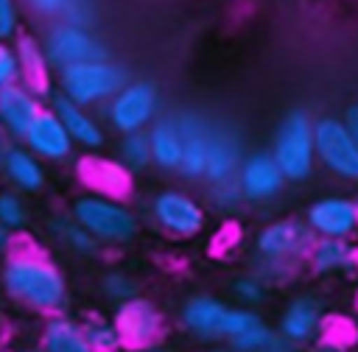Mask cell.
Wrapping results in <instances>:
<instances>
[{
  "label": "cell",
  "instance_id": "obj_1",
  "mask_svg": "<svg viewBox=\"0 0 358 352\" xmlns=\"http://www.w3.org/2000/svg\"><path fill=\"white\" fill-rule=\"evenodd\" d=\"M0 293L20 310L53 316L67 305L70 285L64 271L45 251L14 246L0 263Z\"/></svg>",
  "mask_w": 358,
  "mask_h": 352
},
{
  "label": "cell",
  "instance_id": "obj_2",
  "mask_svg": "<svg viewBox=\"0 0 358 352\" xmlns=\"http://www.w3.org/2000/svg\"><path fill=\"white\" fill-rule=\"evenodd\" d=\"M70 215L101 246H109V249L129 246L140 235V215L126 201L109 193H98V190L78 193L70 204Z\"/></svg>",
  "mask_w": 358,
  "mask_h": 352
},
{
  "label": "cell",
  "instance_id": "obj_3",
  "mask_svg": "<svg viewBox=\"0 0 358 352\" xmlns=\"http://www.w3.org/2000/svg\"><path fill=\"white\" fill-rule=\"evenodd\" d=\"M313 123L305 109H291L280 117L271 140V156L280 165L285 182H305L316 170V137Z\"/></svg>",
  "mask_w": 358,
  "mask_h": 352
},
{
  "label": "cell",
  "instance_id": "obj_4",
  "mask_svg": "<svg viewBox=\"0 0 358 352\" xmlns=\"http://www.w3.org/2000/svg\"><path fill=\"white\" fill-rule=\"evenodd\" d=\"M126 84H129L126 70L112 59H92L56 73V89L73 103L87 109L98 103H109Z\"/></svg>",
  "mask_w": 358,
  "mask_h": 352
},
{
  "label": "cell",
  "instance_id": "obj_5",
  "mask_svg": "<svg viewBox=\"0 0 358 352\" xmlns=\"http://www.w3.org/2000/svg\"><path fill=\"white\" fill-rule=\"evenodd\" d=\"M316 137V162L341 182L358 184V142L350 134L344 117L322 115L313 123Z\"/></svg>",
  "mask_w": 358,
  "mask_h": 352
},
{
  "label": "cell",
  "instance_id": "obj_6",
  "mask_svg": "<svg viewBox=\"0 0 358 352\" xmlns=\"http://www.w3.org/2000/svg\"><path fill=\"white\" fill-rule=\"evenodd\" d=\"M313 232L302 218H277L257 229L255 235V254L260 263H282V265H302L313 246Z\"/></svg>",
  "mask_w": 358,
  "mask_h": 352
},
{
  "label": "cell",
  "instance_id": "obj_7",
  "mask_svg": "<svg viewBox=\"0 0 358 352\" xmlns=\"http://www.w3.org/2000/svg\"><path fill=\"white\" fill-rule=\"evenodd\" d=\"M157 112H159L157 87L145 78H134L106 103V123L117 137L137 134V131H148V126L159 117Z\"/></svg>",
  "mask_w": 358,
  "mask_h": 352
},
{
  "label": "cell",
  "instance_id": "obj_8",
  "mask_svg": "<svg viewBox=\"0 0 358 352\" xmlns=\"http://www.w3.org/2000/svg\"><path fill=\"white\" fill-rule=\"evenodd\" d=\"M42 50H45V56H48V61L56 73L64 70V67L81 64V61L106 59V50L101 45V39L87 25L67 22V20H56L45 28Z\"/></svg>",
  "mask_w": 358,
  "mask_h": 352
},
{
  "label": "cell",
  "instance_id": "obj_9",
  "mask_svg": "<svg viewBox=\"0 0 358 352\" xmlns=\"http://www.w3.org/2000/svg\"><path fill=\"white\" fill-rule=\"evenodd\" d=\"M148 212H151V221L157 223V229L171 237H196L207 226L204 204L179 187H165V190L154 193Z\"/></svg>",
  "mask_w": 358,
  "mask_h": 352
},
{
  "label": "cell",
  "instance_id": "obj_10",
  "mask_svg": "<svg viewBox=\"0 0 358 352\" xmlns=\"http://www.w3.org/2000/svg\"><path fill=\"white\" fill-rule=\"evenodd\" d=\"M112 321H115V327H117V332L123 338V346L126 349H137V352L157 346V341H159V335L165 330L162 310L151 299H145L143 293L129 299V302H123V305H117L115 313H112Z\"/></svg>",
  "mask_w": 358,
  "mask_h": 352
},
{
  "label": "cell",
  "instance_id": "obj_11",
  "mask_svg": "<svg viewBox=\"0 0 358 352\" xmlns=\"http://www.w3.org/2000/svg\"><path fill=\"white\" fill-rule=\"evenodd\" d=\"M302 221L313 237H338L352 240L358 235V198L352 196H319L305 207Z\"/></svg>",
  "mask_w": 358,
  "mask_h": 352
},
{
  "label": "cell",
  "instance_id": "obj_12",
  "mask_svg": "<svg viewBox=\"0 0 358 352\" xmlns=\"http://www.w3.org/2000/svg\"><path fill=\"white\" fill-rule=\"evenodd\" d=\"M229 316H232V305H227L213 293H193L179 307L182 330L199 341H213V344H227Z\"/></svg>",
  "mask_w": 358,
  "mask_h": 352
},
{
  "label": "cell",
  "instance_id": "obj_13",
  "mask_svg": "<svg viewBox=\"0 0 358 352\" xmlns=\"http://www.w3.org/2000/svg\"><path fill=\"white\" fill-rule=\"evenodd\" d=\"M235 182H238V190H241L246 204L274 201L277 196H282V190L288 184L282 170H280V165L274 162L271 151H252V154H246Z\"/></svg>",
  "mask_w": 358,
  "mask_h": 352
},
{
  "label": "cell",
  "instance_id": "obj_14",
  "mask_svg": "<svg viewBox=\"0 0 358 352\" xmlns=\"http://www.w3.org/2000/svg\"><path fill=\"white\" fill-rule=\"evenodd\" d=\"M324 324V305L316 293H296L285 302V307L277 316L274 330L288 338L291 344H313Z\"/></svg>",
  "mask_w": 358,
  "mask_h": 352
},
{
  "label": "cell",
  "instance_id": "obj_15",
  "mask_svg": "<svg viewBox=\"0 0 358 352\" xmlns=\"http://www.w3.org/2000/svg\"><path fill=\"white\" fill-rule=\"evenodd\" d=\"M42 109H45L42 95L36 89H31L28 84H22V81L0 89V129L14 142L25 140V134L31 131V126L36 123Z\"/></svg>",
  "mask_w": 358,
  "mask_h": 352
},
{
  "label": "cell",
  "instance_id": "obj_16",
  "mask_svg": "<svg viewBox=\"0 0 358 352\" xmlns=\"http://www.w3.org/2000/svg\"><path fill=\"white\" fill-rule=\"evenodd\" d=\"M48 98H50V109H53V112L59 115V120L64 123V129H67V134L73 137L76 148H81V151H101V148L106 145V129H103V123H101L87 106L73 103V101L64 98L56 87L48 92Z\"/></svg>",
  "mask_w": 358,
  "mask_h": 352
},
{
  "label": "cell",
  "instance_id": "obj_17",
  "mask_svg": "<svg viewBox=\"0 0 358 352\" xmlns=\"http://www.w3.org/2000/svg\"><path fill=\"white\" fill-rule=\"evenodd\" d=\"M176 120L182 129V168H179V173L190 182H204L213 123L204 115L190 112V109L176 112Z\"/></svg>",
  "mask_w": 358,
  "mask_h": 352
},
{
  "label": "cell",
  "instance_id": "obj_18",
  "mask_svg": "<svg viewBox=\"0 0 358 352\" xmlns=\"http://www.w3.org/2000/svg\"><path fill=\"white\" fill-rule=\"evenodd\" d=\"M22 145L31 154H36L42 162H67L76 154L73 137L67 134L64 123L59 120V115L50 106L42 109V115L36 117V123L31 126V131L25 134Z\"/></svg>",
  "mask_w": 358,
  "mask_h": 352
},
{
  "label": "cell",
  "instance_id": "obj_19",
  "mask_svg": "<svg viewBox=\"0 0 358 352\" xmlns=\"http://www.w3.org/2000/svg\"><path fill=\"white\" fill-rule=\"evenodd\" d=\"M241 162H243L241 137H238L229 126H224V123H213L204 182H207V184H224V182H232V179L238 176V170H241Z\"/></svg>",
  "mask_w": 358,
  "mask_h": 352
},
{
  "label": "cell",
  "instance_id": "obj_20",
  "mask_svg": "<svg viewBox=\"0 0 358 352\" xmlns=\"http://www.w3.org/2000/svg\"><path fill=\"white\" fill-rule=\"evenodd\" d=\"M0 173H3L6 187L20 190L22 196H36V193H42L45 184H48L45 162H42L36 154H31L22 142H17V145L8 151L6 162L0 165Z\"/></svg>",
  "mask_w": 358,
  "mask_h": 352
},
{
  "label": "cell",
  "instance_id": "obj_21",
  "mask_svg": "<svg viewBox=\"0 0 358 352\" xmlns=\"http://www.w3.org/2000/svg\"><path fill=\"white\" fill-rule=\"evenodd\" d=\"M308 268L316 277H333V274H352L358 268V246L352 240L338 237H316L308 251Z\"/></svg>",
  "mask_w": 358,
  "mask_h": 352
},
{
  "label": "cell",
  "instance_id": "obj_22",
  "mask_svg": "<svg viewBox=\"0 0 358 352\" xmlns=\"http://www.w3.org/2000/svg\"><path fill=\"white\" fill-rule=\"evenodd\" d=\"M148 142L154 168L162 173H179L182 168V129L176 115H162L148 126Z\"/></svg>",
  "mask_w": 358,
  "mask_h": 352
},
{
  "label": "cell",
  "instance_id": "obj_23",
  "mask_svg": "<svg viewBox=\"0 0 358 352\" xmlns=\"http://www.w3.org/2000/svg\"><path fill=\"white\" fill-rule=\"evenodd\" d=\"M39 346L42 352H92L81 330V321L67 313H53L45 318L39 332Z\"/></svg>",
  "mask_w": 358,
  "mask_h": 352
},
{
  "label": "cell",
  "instance_id": "obj_24",
  "mask_svg": "<svg viewBox=\"0 0 358 352\" xmlns=\"http://www.w3.org/2000/svg\"><path fill=\"white\" fill-rule=\"evenodd\" d=\"M17 59H20V75H22V84H28L31 89H36L39 95L42 92H50V61L42 50V39H34L31 34H22L17 42Z\"/></svg>",
  "mask_w": 358,
  "mask_h": 352
},
{
  "label": "cell",
  "instance_id": "obj_25",
  "mask_svg": "<svg viewBox=\"0 0 358 352\" xmlns=\"http://www.w3.org/2000/svg\"><path fill=\"white\" fill-rule=\"evenodd\" d=\"M48 232L53 235V240H56L62 249H67L70 254H76V257H81V260H95V257L101 254V249H103L81 223L73 221L70 212H67V215H53V218L48 221Z\"/></svg>",
  "mask_w": 358,
  "mask_h": 352
},
{
  "label": "cell",
  "instance_id": "obj_26",
  "mask_svg": "<svg viewBox=\"0 0 358 352\" xmlns=\"http://www.w3.org/2000/svg\"><path fill=\"white\" fill-rule=\"evenodd\" d=\"M115 159L126 173H143L154 165L151 156V142H148V131H137V134H123L117 137L115 145Z\"/></svg>",
  "mask_w": 358,
  "mask_h": 352
},
{
  "label": "cell",
  "instance_id": "obj_27",
  "mask_svg": "<svg viewBox=\"0 0 358 352\" xmlns=\"http://www.w3.org/2000/svg\"><path fill=\"white\" fill-rule=\"evenodd\" d=\"M78 321H81V330H84L92 352H120L123 349V338L112 318H106L101 313H87Z\"/></svg>",
  "mask_w": 358,
  "mask_h": 352
},
{
  "label": "cell",
  "instance_id": "obj_28",
  "mask_svg": "<svg viewBox=\"0 0 358 352\" xmlns=\"http://www.w3.org/2000/svg\"><path fill=\"white\" fill-rule=\"evenodd\" d=\"M28 8L45 20H67V22H78V25H87L92 20V11H90V3L87 0H25Z\"/></svg>",
  "mask_w": 358,
  "mask_h": 352
},
{
  "label": "cell",
  "instance_id": "obj_29",
  "mask_svg": "<svg viewBox=\"0 0 358 352\" xmlns=\"http://www.w3.org/2000/svg\"><path fill=\"white\" fill-rule=\"evenodd\" d=\"M98 291H101V296H103L106 302H112V305L117 307V305H123V302L140 296V282H137V277H134L131 271H126V268H106V271L101 274V279H98Z\"/></svg>",
  "mask_w": 358,
  "mask_h": 352
},
{
  "label": "cell",
  "instance_id": "obj_30",
  "mask_svg": "<svg viewBox=\"0 0 358 352\" xmlns=\"http://www.w3.org/2000/svg\"><path fill=\"white\" fill-rule=\"evenodd\" d=\"M0 221L11 235H22L31 223V207L20 190L3 187L0 190Z\"/></svg>",
  "mask_w": 358,
  "mask_h": 352
},
{
  "label": "cell",
  "instance_id": "obj_31",
  "mask_svg": "<svg viewBox=\"0 0 358 352\" xmlns=\"http://www.w3.org/2000/svg\"><path fill=\"white\" fill-rule=\"evenodd\" d=\"M232 296L241 307H257L266 296H268V285L263 282V277L257 271H249V274H241L232 279Z\"/></svg>",
  "mask_w": 358,
  "mask_h": 352
},
{
  "label": "cell",
  "instance_id": "obj_32",
  "mask_svg": "<svg viewBox=\"0 0 358 352\" xmlns=\"http://www.w3.org/2000/svg\"><path fill=\"white\" fill-rule=\"evenodd\" d=\"M277 330L274 327H268L266 324V318H260L257 324H252L249 330H243L241 335H235L227 346L229 349H235V352H257V349H263L266 344H268V338L274 335Z\"/></svg>",
  "mask_w": 358,
  "mask_h": 352
},
{
  "label": "cell",
  "instance_id": "obj_33",
  "mask_svg": "<svg viewBox=\"0 0 358 352\" xmlns=\"http://www.w3.org/2000/svg\"><path fill=\"white\" fill-rule=\"evenodd\" d=\"M22 36L20 0H0V42H17Z\"/></svg>",
  "mask_w": 358,
  "mask_h": 352
},
{
  "label": "cell",
  "instance_id": "obj_34",
  "mask_svg": "<svg viewBox=\"0 0 358 352\" xmlns=\"http://www.w3.org/2000/svg\"><path fill=\"white\" fill-rule=\"evenodd\" d=\"M20 59H17V47L14 42H0V89L20 84Z\"/></svg>",
  "mask_w": 358,
  "mask_h": 352
},
{
  "label": "cell",
  "instance_id": "obj_35",
  "mask_svg": "<svg viewBox=\"0 0 358 352\" xmlns=\"http://www.w3.org/2000/svg\"><path fill=\"white\" fill-rule=\"evenodd\" d=\"M243 201L241 190H238V182H224V184H210V204L221 212H232L238 204Z\"/></svg>",
  "mask_w": 358,
  "mask_h": 352
},
{
  "label": "cell",
  "instance_id": "obj_36",
  "mask_svg": "<svg viewBox=\"0 0 358 352\" xmlns=\"http://www.w3.org/2000/svg\"><path fill=\"white\" fill-rule=\"evenodd\" d=\"M257 352H299V346L291 344L288 338H282L280 332H274V335L268 338V344H266L263 349H257Z\"/></svg>",
  "mask_w": 358,
  "mask_h": 352
},
{
  "label": "cell",
  "instance_id": "obj_37",
  "mask_svg": "<svg viewBox=\"0 0 358 352\" xmlns=\"http://www.w3.org/2000/svg\"><path fill=\"white\" fill-rule=\"evenodd\" d=\"M308 352H347L338 341H333V338H316L310 346H308Z\"/></svg>",
  "mask_w": 358,
  "mask_h": 352
},
{
  "label": "cell",
  "instance_id": "obj_38",
  "mask_svg": "<svg viewBox=\"0 0 358 352\" xmlns=\"http://www.w3.org/2000/svg\"><path fill=\"white\" fill-rule=\"evenodd\" d=\"M344 123H347V129H350V134L355 137V142H358V101L355 103H350L347 109H344Z\"/></svg>",
  "mask_w": 358,
  "mask_h": 352
},
{
  "label": "cell",
  "instance_id": "obj_39",
  "mask_svg": "<svg viewBox=\"0 0 358 352\" xmlns=\"http://www.w3.org/2000/svg\"><path fill=\"white\" fill-rule=\"evenodd\" d=\"M14 237H17V235H11V232L3 226V221H0V257H6V254L14 249Z\"/></svg>",
  "mask_w": 358,
  "mask_h": 352
},
{
  "label": "cell",
  "instance_id": "obj_40",
  "mask_svg": "<svg viewBox=\"0 0 358 352\" xmlns=\"http://www.w3.org/2000/svg\"><path fill=\"white\" fill-rule=\"evenodd\" d=\"M14 145H17V142H14V140H11V137H8V134L0 129V165L6 162V156H8V151H11Z\"/></svg>",
  "mask_w": 358,
  "mask_h": 352
},
{
  "label": "cell",
  "instance_id": "obj_41",
  "mask_svg": "<svg viewBox=\"0 0 358 352\" xmlns=\"http://www.w3.org/2000/svg\"><path fill=\"white\" fill-rule=\"evenodd\" d=\"M8 352H42V346L39 344H22V346H14Z\"/></svg>",
  "mask_w": 358,
  "mask_h": 352
},
{
  "label": "cell",
  "instance_id": "obj_42",
  "mask_svg": "<svg viewBox=\"0 0 358 352\" xmlns=\"http://www.w3.org/2000/svg\"><path fill=\"white\" fill-rule=\"evenodd\" d=\"M143 352H168V349H162V346H151V349H143Z\"/></svg>",
  "mask_w": 358,
  "mask_h": 352
},
{
  "label": "cell",
  "instance_id": "obj_43",
  "mask_svg": "<svg viewBox=\"0 0 358 352\" xmlns=\"http://www.w3.org/2000/svg\"><path fill=\"white\" fill-rule=\"evenodd\" d=\"M3 187H6V182H3V173H0V190H3Z\"/></svg>",
  "mask_w": 358,
  "mask_h": 352
},
{
  "label": "cell",
  "instance_id": "obj_44",
  "mask_svg": "<svg viewBox=\"0 0 358 352\" xmlns=\"http://www.w3.org/2000/svg\"><path fill=\"white\" fill-rule=\"evenodd\" d=\"M0 321H3V302H0Z\"/></svg>",
  "mask_w": 358,
  "mask_h": 352
},
{
  "label": "cell",
  "instance_id": "obj_45",
  "mask_svg": "<svg viewBox=\"0 0 358 352\" xmlns=\"http://www.w3.org/2000/svg\"><path fill=\"white\" fill-rule=\"evenodd\" d=\"M218 352H235V349H229V346H227V349H218Z\"/></svg>",
  "mask_w": 358,
  "mask_h": 352
}]
</instances>
